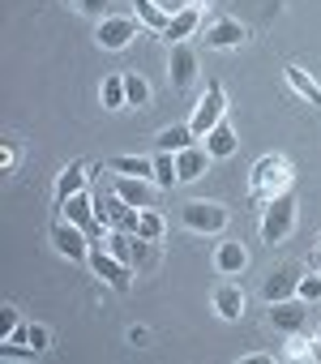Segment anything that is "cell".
I'll list each match as a JSON object with an SVG mask.
<instances>
[{
    "instance_id": "1",
    "label": "cell",
    "mask_w": 321,
    "mask_h": 364,
    "mask_svg": "<svg viewBox=\"0 0 321 364\" xmlns=\"http://www.w3.org/2000/svg\"><path fill=\"white\" fill-rule=\"evenodd\" d=\"M287 189H291V163L283 154H261L253 163V171H249V193H253V202L257 206H270Z\"/></svg>"
},
{
    "instance_id": "2",
    "label": "cell",
    "mask_w": 321,
    "mask_h": 364,
    "mask_svg": "<svg viewBox=\"0 0 321 364\" xmlns=\"http://www.w3.org/2000/svg\"><path fill=\"white\" fill-rule=\"evenodd\" d=\"M295 189H287V193H278L266 210H261V240L266 245H283L291 232H295Z\"/></svg>"
},
{
    "instance_id": "3",
    "label": "cell",
    "mask_w": 321,
    "mask_h": 364,
    "mask_svg": "<svg viewBox=\"0 0 321 364\" xmlns=\"http://www.w3.org/2000/svg\"><path fill=\"white\" fill-rule=\"evenodd\" d=\"M86 262H90V270H94L103 283H111L116 291H129V287H133V266H124L103 240H90V257H86Z\"/></svg>"
},
{
    "instance_id": "4",
    "label": "cell",
    "mask_w": 321,
    "mask_h": 364,
    "mask_svg": "<svg viewBox=\"0 0 321 364\" xmlns=\"http://www.w3.org/2000/svg\"><path fill=\"white\" fill-rule=\"evenodd\" d=\"M227 116V95H223V86L219 82H210L206 90H202V99H197V107H193V120H189V129L197 133V141H206V133L219 124Z\"/></svg>"
},
{
    "instance_id": "5",
    "label": "cell",
    "mask_w": 321,
    "mask_h": 364,
    "mask_svg": "<svg viewBox=\"0 0 321 364\" xmlns=\"http://www.w3.org/2000/svg\"><path fill=\"white\" fill-rule=\"evenodd\" d=\"M94 215H99V223L111 232V228H120V232H133L137 236V223H141V210L137 206H129L124 198H107V193H94Z\"/></svg>"
},
{
    "instance_id": "6",
    "label": "cell",
    "mask_w": 321,
    "mask_h": 364,
    "mask_svg": "<svg viewBox=\"0 0 321 364\" xmlns=\"http://www.w3.org/2000/svg\"><path fill=\"white\" fill-rule=\"evenodd\" d=\"M180 219H185V228L197 232V236H214V232L227 228V210H223L219 202H189V206L180 210Z\"/></svg>"
},
{
    "instance_id": "7",
    "label": "cell",
    "mask_w": 321,
    "mask_h": 364,
    "mask_svg": "<svg viewBox=\"0 0 321 364\" xmlns=\"http://www.w3.org/2000/svg\"><path fill=\"white\" fill-rule=\"evenodd\" d=\"M52 245H56V253H60V257H69V262L90 257V236H86L77 223H69L65 215L52 223Z\"/></svg>"
},
{
    "instance_id": "8",
    "label": "cell",
    "mask_w": 321,
    "mask_h": 364,
    "mask_svg": "<svg viewBox=\"0 0 321 364\" xmlns=\"http://www.w3.org/2000/svg\"><path fill=\"white\" fill-rule=\"evenodd\" d=\"M137 39V18H103L99 22V31H94V43L103 48V52H120V48H129Z\"/></svg>"
},
{
    "instance_id": "9",
    "label": "cell",
    "mask_w": 321,
    "mask_h": 364,
    "mask_svg": "<svg viewBox=\"0 0 321 364\" xmlns=\"http://www.w3.org/2000/svg\"><path fill=\"white\" fill-rule=\"evenodd\" d=\"M304 321H308V300L287 296V300H274V304H270V326H274L278 334H300Z\"/></svg>"
},
{
    "instance_id": "10",
    "label": "cell",
    "mask_w": 321,
    "mask_h": 364,
    "mask_svg": "<svg viewBox=\"0 0 321 364\" xmlns=\"http://www.w3.org/2000/svg\"><path fill=\"white\" fill-rule=\"evenodd\" d=\"M168 77L176 90H189L193 77H197V52L189 43H172V56H168Z\"/></svg>"
},
{
    "instance_id": "11",
    "label": "cell",
    "mask_w": 321,
    "mask_h": 364,
    "mask_svg": "<svg viewBox=\"0 0 321 364\" xmlns=\"http://www.w3.org/2000/svg\"><path fill=\"white\" fill-rule=\"evenodd\" d=\"M206 43H210V48H219V52L244 48V43H249V26H244V22H236V18H219V22H210Z\"/></svg>"
},
{
    "instance_id": "12",
    "label": "cell",
    "mask_w": 321,
    "mask_h": 364,
    "mask_svg": "<svg viewBox=\"0 0 321 364\" xmlns=\"http://www.w3.org/2000/svg\"><path fill=\"white\" fill-rule=\"evenodd\" d=\"M154 180H146V176H116V185H111V193L116 198H124L129 206H137V210H146L150 202H154Z\"/></svg>"
},
{
    "instance_id": "13",
    "label": "cell",
    "mask_w": 321,
    "mask_h": 364,
    "mask_svg": "<svg viewBox=\"0 0 321 364\" xmlns=\"http://www.w3.org/2000/svg\"><path fill=\"white\" fill-rule=\"evenodd\" d=\"M214 159H210V150L206 146H185V150H176V176H180V185H189V180H202L206 176V167H210Z\"/></svg>"
},
{
    "instance_id": "14",
    "label": "cell",
    "mask_w": 321,
    "mask_h": 364,
    "mask_svg": "<svg viewBox=\"0 0 321 364\" xmlns=\"http://www.w3.org/2000/svg\"><path fill=\"white\" fill-rule=\"evenodd\" d=\"M210 300H214V313H219L223 321H240V317H244V304H249L244 287H236V283H219Z\"/></svg>"
},
{
    "instance_id": "15",
    "label": "cell",
    "mask_w": 321,
    "mask_h": 364,
    "mask_svg": "<svg viewBox=\"0 0 321 364\" xmlns=\"http://www.w3.org/2000/svg\"><path fill=\"white\" fill-rule=\"evenodd\" d=\"M86 171H90V163L73 159V163H69V167H65V171L56 176V210H60V206H65V202H69L73 193H82V189H86V180H90Z\"/></svg>"
},
{
    "instance_id": "16",
    "label": "cell",
    "mask_w": 321,
    "mask_h": 364,
    "mask_svg": "<svg viewBox=\"0 0 321 364\" xmlns=\"http://www.w3.org/2000/svg\"><path fill=\"white\" fill-rule=\"evenodd\" d=\"M295 287H300V266H278V270H270V279H266L261 296L274 304V300H287V296H295Z\"/></svg>"
},
{
    "instance_id": "17",
    "label": "cell",
    "mask_w": 321,
    "mask_h": 364,
    "mask_svg": "<svg viewBox=\"0 0 321 364\" xmlns=\"http://www.w3.org/2000/svg\"><path fill=\"white\" fill-rule=\"evenodd\" d=\"M202 26V5H197V0H193V5H185L180 14H172V22H168V31H163V39L168 43H185L193 31Z\"/></svg>"
},
{
    "instance_id": "18",
    "label": "cell",
    "mask_w": 321,
    "mask_h": 364,
    "mask_svg": "<svg viewBox=\"0 0 321 364\" xmlns=\"http://www.w3.org/2000/svg\"><path fill=\"white\" fill-rule=\"evenodd\" d=\"M236 129H232V120L223 116L210 133H206V150H210V159H227V154H236Z\"/></svg>"
},
{
    "instance_id": "19",
    "label": "cell",
    "mask_w": 321,
    "mask_h": 364,
    "mask_svg": "<svg viewBox=\"0 0 321 364\" xmlns=\"http://www.w3.org/2000/svg\"><path fill=\"white\" fill-rule=\"evenodd\" d=\"M214 266H219V274H240L244 266H249V249L240 245V240H223L219 245V253H214Z\"/></svg>"
},
{
    "instance_id": "20",
    "label": "cell",
    "mask_w": 321,
    "mask_h": 364,
    "mask_svg": "<svg viewBox=\"0 0 321 364\" xmlns=\"http://www.w3.org/2000/svg\"><path fill=\"white\" fill-rule=\"evenodd\" d=\"M133 14H137V22H141V26H150L154 35H163V31H168V22H172V14L158 5V0H133Z\"/></svg>"
},
{
    "instance_id": "21",
    "label": "cell",
    "mask_w": 321,
    "mask_h": 364,
    "mask_svg": "<svg viewBox=\"0 0 321 364\" xmlns=\"http://www.w3.org/2000/svg\"><path fill=\"white\" fill-rule=\"evenodd\" d=\"M283 77H287V86H291V90H295V95H300V99H304L308 107H321V86H317V82H312V77H308L304 69L287 65V69H283Z\"/></svg>"
},
{
    "instance_id": "22",
    "label": "cell",
    "mask_w": 321,
    "mask_h": 364,
    "mask_svg": "<svg viewBox=\"0 0 321 364\" xmlns=\"http://www.w3.org/2000/svg\"><path fill=\"white\" fill-rule=\"evenodd\" d=\"M99 99H103V107H107V112H120V107H129V90H124V73H107V82H103V90H99Z\"/></svg>"
},
{
    "instance_id": "23",
    "label": "cell",
    "mask_w": 321,
    "mask_h": 364,
    "mask_svg": "<svg viewBox=\"0 0 321 364\" xmlns=\"http://www.w3.org/2000/svg\"><path fill=\"white\" fill-rule=\"evenodd\" d=\"M107 167L120 171V176H146V180H154V159H141V154H116Z\"/></svg>"
},
{
    "instance_id": "24",
    "label": "cell",
    "mask_w": 321,
    "mask_h": 364,
    "mask_svg": "<svg viewBox=\"0 0 321 364\" xmlns=\"http://www.w3.org/2000/svg\"><path fill=\"white\" fill-rule=\"evenodd\" d=\"M103 245L124 262V266H133V257H137V236L133 232H120V228H111L107 236H103Z\"/></svg>"
},
{
    "instance_id": "25",
    "label": "cell",
    "mask_w": 321,
    "mask_h": 364,
    "mask_svg": "<svg viewBox=\"0 0 321 364\" xmlns=\"http://www.w3.org/2000/svg\"><path fill=\"white\" fill-rule=\"evenodd\" d=\"M193 141H197V133H193L189 124H172V129H163V133L154 137V146H158V150H172V154H176V150H185V146H193Z\"/></svg>"
},
{
    "instance_id": "26",
    "label": "cell",
    "mask_w": 321,
    "mask_h": 364,
    "mask_svg": "<svg viewBox=\"0 0 321 364\" xmlns=\"http://www.w3.org/2000/svg\"><path fill=\"white\" fill-rule=\"evenodd\" d=\"M154 185H158V189H176V185H180V176H176V154H172V150H158V154H154Z\"/></svg>"
},
{
    "instance_id": "27",
    "label": "cell",
    "mask_w": 321,
    "mask_h": 364,
    "mask_svg": "<svg viewBox=\"0 0 321 364\" xmlns=\"http://www.w3.org/2000/svg\"><path fill=\"white\" fill-rule=\"evenodd\" d=\"M163 232H168L163 215H158L154 206H146V210H141V223H137V236H141V240H150V245H158V240H163Z\"/></svg>"
},
{
    "instance_id": "28",
    "label": "cell",
    "mask_w": 321,
    "mask_h": 364,
    "mask_svg": "<svg viewBox=\"0 0 321 364\" xmlns=\"http://www.w3.org/2000/svg\"><path fill=\"white\" fill-rule=\"evenodd\" d=\"M124 90H129V107H146L150 103V86L141 73H124Z\"/></svg>"
},
{
    "instance_id": "29",
    "label": "cell",
    "mask_w": 321,
    "mask_h": 364,
    "mask_svg": "<svg viewBox=\"0 0 321 364\" xmlns=\"http://www.w3.org/2000/svg\"><path fill=\"white\" fill-rule=\"evenodd\" d=\"M69 5H73L77 14H86V18H99V22H103V18H111V14H107L111 0H69Z\"/></svg>"
},
{
    "instance_id": "30",
    "label": "cell",
    "mask_w": 321,
    "mask_h": 364,
    "mask_svg": "<svg viewBox=\"0 0 321 364\" xmlns=\"http://www.w3.org/2000/svg\"><path fill=\"white\" fill-rule=\"evenodd\" d=\"M295 296H300V300H308V304H317V300H321V274L312 270L308 279H300V287H295Z\"/></svg>"
},
{
    "instance_id": "31",
    "label": "cell",
    "mask_w": 321,
    "mask_h": 364,
    "mask_svg": "<svg viewBox=\"0 0 321 364\" xmlns=\"http://www.w3.org/2000/svg\"><path fill=\"white\" fill-rule=\"evenodd\" d=\"M0 355H5V360H35L39 351H35L31 343H13V338H9L5 347H0Z\"/></svg>"
},
{
    "instance_id": "32",
    "label": "cell",
    "mask_w": 321,
    "mask_h": 364,
    "mask_svg": "<svg viewBox=\"0 0 321 364\" xmlns=\"http://www.w3.org/2000/svg\"><path fill=\"white\" fill-rule=\"evenodd\" d=\"M18 326H22V321H18V309H13V304H5V309H0V338H9Z\"/></svg>"
},
{
    "instance_id": "33",
    "label": "cell",
    "mask_w": 321,
    "mask_h": 364,
    "mask_svg": "<svg viewBox=\"0 0 321 364\" xmlns=\"http://www.w3.org/2000/svg\"><path fill=\"white\" fill-rule=\"evenodd\" d=\"M31 347L43 355V351L52 347V330H48V326H31Z\"/></svg>"
},
{
    "instance_id": "34",
    "label": "cell",
    "mask_w": 321,
    "mask_h": 364,
    "mask_svg": "<svg viewBox=\"0 0 321 364\" xmlns=\"http://www.w3.org/2000/svg\"><path fill=\"white\" fill-rule=\"evenodd\" d=\"M0 163H5V176H9V171L18 167V146H13V141L5 146V154H0Z\"/></svg>"
},
{
    "instance_id": "35",
    "label": "cell",
    "mask_w": 321,
    "mask_h": 364,
    "mask_svg": "<svg viewBox=\"0 0 321 364\" xmlns=\"http://www.w3.org/2000/svg\"><path fill=\"white\" fill-rule=\"evenodd\" d=\"M129 343H133V347H141V343H150V330H141V326H133V330H129Z\"/></svg>"
},
{
    "instance_id": "36",
    "label": "cell",
    "mask_w": 321,
    "mask_h": 364,
    "mask_svg": "<svg viewBox=\"0 0 321 364\" xmlns=\"http://www.w3.org/2000/svg\"><path fill=\"white\" fill-rule=\"evenodd\" d=\"M300 360H317V364H321V338H317V343H308V347L300 351Z\"/></svg>"
},
{
    "instance_id": "37",
    "label": "cell",
    "mask_w": 321,
    "mask_h": 364,
    "mask_svg": "<svg viewBox=\"0 0 321 364\" xmlns=\"http://www.w3.org/2000/svg\"><path fill=\"white\" fill-rule=\"evenodd\" d=\"M158 5H163V9H168V14H180V9H185V5H193V0H158Z\"/></svg>"
},
{
    "instance_id": "38",
    "label": "cell",
    "mask_w": 321,
    "mask_h": 364,
    "mask_svg": "<svg viewBox=\"0 0 321 364\" xmlns=\"http://www.w3.org/2000/svg\"><path fill=\"white\" fill-rule=\"evenodd\" d=\"M312 270H317V274H321V245H317V249H312Z\"/></svg>"
},
{
    "instance_id": "39",
    "label": "cell",
    "mask_w": 321,
    "mask_h": 364,
    "mask_svg": "<svg viewBox=\"0 0 321 364\" xmlns=\"http://www.w3.org/2000/svg\"><path fill=\"white\" fill-rule=\"evenodd\" d=\"M317 338H321V330H317Z\"/></svg>"
}]
</instances>
